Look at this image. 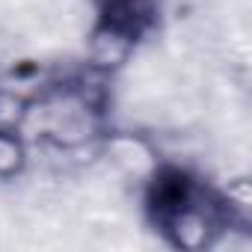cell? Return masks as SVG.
I'll return each mask as SVG.
<instances>
[{
  "instance_id": "1",
  "label": "cell",
  "mask_w": 252,
  "mask_h": 252,
  "mask_svg": "<svg viewBox=\"0 0 252 252\" xmlns=\"http://www.w3.org/2000/svg\"><path fill=\"white\" fill-rule=\"evenodd\" d=\"M134 45H137V39L131 33L98 21V27L89 36V48H86L89 65L95 71H113V68L128 63V57L134 54Z\"/></svg>"
},
{
  "instance_id": "2",
  "label": "cell",
  "mask_w": 252,
  "mask_h": 252,
  "mask_svg": "<svg viewBox=\"0 0 252 252\" xmlns=\"http://www.w3.org/2000/svg\"><path fill=\"white\" fill-rule=\"evenodd\" d=\"M104 152L110 155V160L122 172H128L134 178H152L155 169H158L155 149L146 140L134 137V134H113V137H107Z\"/></svg>"
},
{
  "instance_id": "3",
  "label": "cell",
  "mask_w": 252,
  "mask_h": 252,
  "mask_svg": "<svg viewBox=\"0 0 252 252\" xmlns=\"http://www.w3.org/2000/svg\"><path fill=\"white\" fill-rule=\"evenodd\" d=\"M27 110H30V98H24L12 86H0V131L21 134V125L27 119Z\"/></svg>"
},
{
  "instance_id": "4",
  "label": "cell",
  "mask_w": 252,
  "mask_h": 252,
  "mask_svg": "<svg viewBox=\"0 0 252 252\" xmlns=\"http://www.w3.org/2000/svg\"><path fill=\"white\" fill-rule=\"evenodd\" d=\"M27 163V149L24 140L15 131H0V178H12L24 169Z\"/></svg>"
}]
</instances>
